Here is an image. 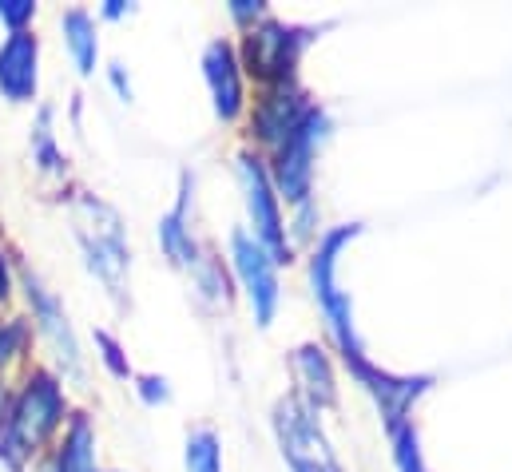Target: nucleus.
Listing matches in <instances>:
<instances>
[{"label":"nucleus","mask_w":512,"mask_h":472,"mask_svg":"<svg viewBox=\"0 0 512 472\" xmlns=\"http://www.w3.org/2000/svg\"><path fill=\"white\" fill-rule=\"evenodd\" d=\"M64 421V397L56 389V381L48 373H36L28 381V389L20 393L12 421H8V445L16 449H36L40 441H48L56 433V425Z\"/></svg>","instance_id":"nucleus-3"},{"label":"nucleus","mask_w":512,"mask_h":472,"mask_svg":"<svg viewBox=\"0 0 512 472\" xmlns=\"http://www.w3.org/2000/svg\"><path fill=\"white\" fill-rule=\"evenodd\" d=\"M36 16V4L32 0H0V20L12 28V32H24V24Z\"/></svg>","instance_id":"nucleus-17"},{"label":"nucleus","mask_w":512,"mask_h":472,"mask_svg":"<svg viewBox=\"0 0 512 472\" xmlns=\"http://www.w3.org/2000/svg\"><path fill=\"white\" fill-rule=\"evenodd\" d=\"M100 346H104V350H108V365H112V369H116V373H128V365H124V361H120V350H116V342H112V338H108V334H100Z\"/></svg>","instance_id":"nucleus-19"},{"label":"nucleus","mask_w":512,"mask_h":472,"mask_svg":"<svg viewBox=\"0 0 512 472\" xmlns=\"http://www.w3.org/2000/svg\"><path fill=\"white\" fill-rule=\"evenodd\" d=\"M258 8H262L258 0H235V8H231V12H235L239 20H247V16H258Z\"/></svg>","instance_id":"nucleus-20"},{"label":"nucleus","mask_w":512,"mask_h":472,"mask_svg":"<svg viewBox=\"0 0 512 472\" xmlns=\"http://www.w3.org/2000/svg\"><path fill=\"white\" fill-rule=\"evenodd\" d=\"M274 433H278V445H282L286 465L294 472H342L334 449H330V441H326V433L318 429L314 413L302 401H294V397L278 401V409H274Z\"/></svg>","instance_id":"nucleus-1"},{"label":"nucleus","mask_w":512,"mask_h":472,"mask_svg":"<svg viewBox=\"0 0 512 472\" xmlns=\"http://www.w3.org/2000/svg\"><path fill=\"white\" fill-rule=\"evenodd\" d=\"M20 346H24V326L4 322V326H0V361H8Z\"/></svg>","instance_id":"nucleus-18"},{"label":"nucleus","mask_w":512,"mask_h":472,"mask_svg":"<svg viewBox=\"0 0 512 472\" xmlns=\"http://www.w3.org/2000/svg\"><path fill=\"white\" fill-rule=\"evenodd\" d=\"M322 123H326L322 112L310 108V116L294 127V135L278 151V187L294 203H302L310 195V159H314V143L322 135Z\"/></svg>","instance_id":"nucleus-6"},{"label":"nucleus","mask_w":512,"mask_h":472,"mask_svg":"<svg viewBox=\"0 0 512 472\" xmlns=\"http://www.w3.org/2000/svg\"><path fill=\"white\" fill-rule=\"evenodd\" d=\"M28 298H32V306H36V318H40L44 338L56 346V354L76 369V365H80V350H76V338H72V330H68V318H64L60 302H56L52 294H44V286H40L32 274H28Z\"/></svg>","instance_id":"nucleus-10"},{"label":"nucleus","mask_w":512,"mask_h":472,"mask_svg":"<svg viewBox=\"0 0 512 472\" xmlns=\"http://www.w3.org/2000/svg\"><path fill=\"white\" fill-rule=\"evenodd\" d=\"M231 254H235V270L247 286V298L255 306V318L266 326L274 318V306H278V274H274V254L247 231H235L231 235Z\"/></svg>","instance_id":"nucleus-4"},{"label":"nucleus","mask_w":512,"mask_h":472,"mask_svg":"<svg viewBox=\"0 0 512 472\" xmlns=\"http://www.w3.org/2000/svg\"><path fill=\"white\" fill-rule=\"evenodd\" d=\"M36 56H40V44L28 28L12 32L0 44V92L12 104H28L36 96Z\"/></svg>","instance_id":"nucleus-7"},{"label":"nucleus","mask_w":512,"mask_h":472,"mask_svg":"<svg viewBox=\"0 0 512 472\" xmlns=\"http://www.w3.org/2000/svg\"><path fill=\"white\" fill-rule=\"evenodd\" d=\"M187 469H191V472H219V469H223L219 437H215L211 429L191 433V441H187Z\"/></svg>","instance_id":"nucleus-15"},{"label":"nucleus","mask_w":512,"mask_h":472,"mask_svg":"<svg viewBox=\"0 0 512 472\" xmlns=\"http://www.w3.org/2000/svg\"><path fill=\"white\" fill-rule=\"evenodd\" d=\"M60 472H96V465H92V425L84 417H76L68 437H64Z\"/></svg>","instance_id":"nucleus-12"},{"label":"nucleus","mask_w":512,"mask_h":472,"mask_svg":"<svg viewBox=\"0 0 512 472\" xmlns=\"http://www.w3.org/2000/svg\"><path fill=\"white\" fill-rule=\"evenodd\" d=\"M8 294V266H4V254H0V298Z\"/></svg>","instance_id":"nucleus-21"},{"label":"nucleus","mask_w":512,"mask_h":472,"mask_svg":"<svg viewBox=\"0 0 512 472\" xmlns=\"http://www.w3.org/2000/svg\"><path fill=\"white\" fill-rule=\"evenodd\" d=\"M298 48H302L298 32H290L282 24H266V28L251 32V40H247V64L262 80H286L294 72Z\"/></svg>","instance_id":"nucleus-8"},{"label":"nucleus","mask_w":512,"mask_h":472,"mask_svg":"<svg viewBox=\"0 0 512 472\" xmlns=\"http://www.w3.org/2000/svg\"><path fill=\"white\" fill-rule=\"evenodd\" d=\"M389 433H393V453H397V465H401V472H425V465H421V449H417V433H413V425L397 421V425H389Z\"/></svg>","instance_id":"nucleus-16"},{"label":"nucleus","mask_w":512,"mask_h":472,"mask_svg":"<svg viewBox=\"0 0 512 472\" xmlns=\"http://www.w3.org/2000/svg\"><path fill=\"white\" fill-rule=\"evenodd\" d=\"M104 12H108V16H120V12H124V4H120V0H108V8H104Z\"/></svg>","instance_id":"nucleus-22"},{"label":"nucleus","mask_w":512,"mask_h":472,"mask_svg":"<svg viewBox=\"0 0 512 472\" xmlns=\"http://www.w3.org/2000/svg\"><path fill=\"white\" fill-rule=\"evenodd\" d=\"M354 235H358V227H338V231H330V235L322 238V246H318V254H314V266H310L314 294H318V302H322V310H326V318H330V330H334V338H338L346 361L362 357V350H358V338H354L350 302H346V294H342L338 282H334V266H338V250L346 246V238H354Z\"/></svg>","instance_id":"nucleus-2"},{"label":"nucleus","mask_w":512,"mask_h":472,"mask_svg":"<svg viewBox=\"0 0 512 472\" xmlns=\"http://www.w3.org/2000/svg\"><path fill=\"white\" fill-rule=\"evenodd\" d=\"M64 36H68V48H72L76 68L88 76L96 68V24H92V16L80 12V8H72L64 16Z\"/></svg>","instance_id":"nucleus-11"},{"label":"nucleus","mask_w":512,"mask_h":472,"mask_svg":"<svg viewBox=\"0 0 512 472\" xmlns=\"http://www.w3.org/2000/svg\"><path fill=\"white\" fill-rule=\"evenodd\" d=\"M159 238H163L167 254H171L179 266H195V242H191L187 231H183V207L171 211V215L159 223Z\"/></svg>","instance_id":"nucleus-14"},{"label":"nucleus","mask_w":512,"mask_h":472,"mask_svg":"<svg viewBox=\"0 0 512 472\" xmlns=\"http://www.w3.org/2000/svg\"><path fill=\"white\" fill-rule=\"evenodd\" d=\"M239 179L247 191V207H251V223H255V238L274 254V262L286 254V235H282V215H278V199L270 191V179L262 171V163L243 155L239 159Z\"/></svg>","instance_id":"nucleus-5"},{"label":"nucleus","mask_w":512,"mask_h":472,"mask_svg":"<svg viewBox=\"0 0 512 472\" xmlns=\"http://www.w3.org/2000/svg\"><path fill=\"white\" fill-rule=\"evenodd\" d=\"M298 369H302V377H306L310 397H318V405H330V401H334V373H330L322 350L302 346V350H298Z\"/></svg>","instance_id":"nucleus-13"},{"label":"nucleus","mask_w":512,"mask_h":472,"mask_svg":"<svg viewBox=\"0 0 512 472\" xmlns=\"http://www.w3.org/2000/svg\"><path fill=\"white\" fill-rule=\"evenodd\" d=\"M203 68H207V84L215 96V112L223 119H235L243 112V80H239V64H235L231 44L215 40L203 56Z\"/></svg>","instance_id":"nucleus-9"}]
</instances>
